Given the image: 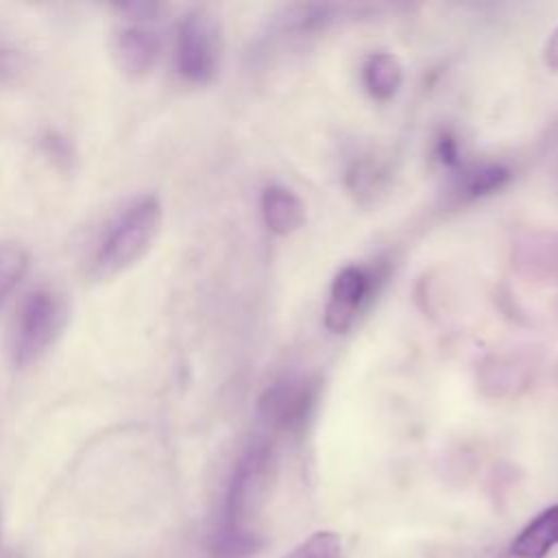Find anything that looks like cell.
I'll use <instances>...</instances> for the list:
<instances>
[{"label": "cell", "mask_w": 558, "mask_h": 558, "mask_svg": "<svg viewBox=\"0 0 558 558\" xmlns=\"http://www.w3.org/2000/svg\"><path fill=\"white\" fill-rule=\"evenodd\" d=\"M264 214H266V222L275 231H281V233L294 229L301 220V207L286 190H268L266 192Z\"/></svg>", "instance_id": "8"}, {"label": "cell", "mask_w": 558, "mask_h": 558, "mask_svg": "<svg viewBox=\"0 0 558 558\" xmlns=\"http://www.w3.org/2000/svg\"><path fill=\"white\" fill-rule=\"evenodd\" d=\"M283 558H342V541L336 532H314Z\"/></svg>", "instance_id": "10"}, {"label": "cell", "mask_w": 558, "mask_h": 558, "mask_svg": "<svg viewBox=\"0 0 558 558\" xmlns=\"http://www.w3.org/2000/svg\"><path fill=\"white\" fill-rule=\"evenodd\" d=\"M118 9H120V13L126 15L129 22L148 24L150 20H155V15H159L161 4H155V2H129V4H120Z\"/></svg>", "instance_id": "12"}, {"label": "cell", "mask_w": 558, "mask_h": 558, "mask_svg": "<svg viewBox=\"0 0 558 558\" xmlns=\"http://www.w3.org/2000/svg\"><path fill=\"white\" fill-rule=\"evenodd\" d=\"M161 203L155 196L133 201L109 227L94 255V275L111 279L135 266L153 246L161 227Z\"/></svg>", "instance_id": "1"}, {"label": "cell", "mask_w": 558, "mask_h": 558, "mask_svg": "<svg viewBox=\"0 0 558 558\" xmlns=\"http://www.w3.org/2000/svg\"><path fill=\"white\" fill-rule=\"evenodd\" d=\"M558 545V504L536 514L512 541L517 558H545Z\"/></svg>", "instance_id": "6"}, {"label": "cell", "mask_w": 558, "mask_h": 558, "mask_svg": "<svg viewBox=\"0 0 558 558\" xmlns=\"http://www.w3.org/2000/svg\"><path fill=\"white\" fill-rule=\"evenodd\" d=\"M24 68H26L24 52L9 39L0 37V87L15 83L24 72Z\"/></svg>", "instance_id": "11"}, {"label": "cell", "mask_w": 558, "mask_h": 558, "mask_svg": "<svg viewBox=\"0 0 558 558\" xmlns=\"http://www.w3.org/2000/svg\"><path fill=\"white\" fill-rule=\"evenodd\" d=\"M28 251L20 244H0V303L17 288L28 270Z\"/></svg>", "instance_id": "7"}, {"label": "cell", "mask_w": 558, "mask_h": 558, "mask_svg": "<svg viewBox=\"0 0 558 558\" xmlns=\"http://www.w3.org/2000/svg\"><path fill=\"white\" fill-rule=\"evenodd\" d=\"M113 57L124 74L144 76L157 63L159 37L148 24L129 22L116 31Z\"/></svg>", "instance_id": "4"}, {"label": "cell", "mask_w": 558, "mask_h": 558, "mask_svg": "<svg viewBox=\"0 0 558 558\" xmlns=\"http://www.w3.org/2000/svg\"><path fill=\"white\" fill-rule=\"evenodd\" d=\"M65 325V305L48 288L33 290L17 314L13 331V362L24 368L48 353Z\"/></svg>", "instance_id": "2"}, {"label": "cell", "mask_w": 558, "mask_h": 558, "mask_svg": "<svg viewBox=\"0 0 558 558\" xmlns=\"http://www.w3.org/2000/svg\"><path fill=\"white\" fill-rule=\"evenodd\" d=\"M220 24L203 9L187 13L174 39V68L187 83H207L220 61Z\"/></svg>", "instance_id": "3"}, {"label": "cell", "mask_w": 558, "mask_h": 558, "mask_svg": "<svg viewBox=\"0 0 558 558\" xmlns=\"http://www.w3.org/2000/svg\"><path fill=\"white\" fill-rule=\"evenodd\" d=\"M366 290L368 281L364 272L360 268H344L331 286V299L327 303V327L333 331H344L353 323Z\"/></svg>", "instance_id": "5"}, {"label": "cell", "mask_w": 558, "mask_h": 558, "mask_svg": "<svg viewBox=\"0 0 558 558\" xmlns=\"http://www.w3.org/2000/svg\"><path fill=\"white\" fill-rule=\"evenodd\" d=\"M262 541L248 530H218L209 541L214 558H246L257 551Z\"/></svg>", "instance_id": "9"}]
</instances>
